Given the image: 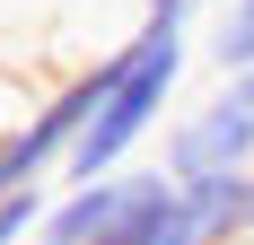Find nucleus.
<instances>
[{"instance_id": "1", "label": "nucleus", "mask_w": 254, "mask_h": 245, "mask_svg": "<svg viewBox=\"0 0 254 245\" xmlns=\"http://www.w3.org/2000/svg\"><path fill=\"white\" fill-rule=\"evenodd\" d=\"M184 61H193V18H140L131 26L123 44H114V88H105V105L88 114V131H79L70 158H62V184H97V175L131 167L140 140H149L158 122H167V105H176Z\"/></svg>"}, {"instance_id": "2", "label": "nucleus", "mask_w": 254, "mask_h": 245, "mask_svg": "<svg viewBox=\"0 0 254 245\" xmlns=\"http://www.w3.org/2000/svg\"><path fill=\"white\" fill-rule=\"evenodd\" d=\"M35 245H210L202 210L167 167H114L97 184H62Z\"/></svg>"}, {"instance_id": "3", "label": "nucleus", "mask_w": 254, "mask_h": 245, "mask_svg": "<svg viewBox=\"0 0 254 245\" xmlns=\"http://www.w3.org/2000/svg\"><path fill=\"white\" fill-rule=\"evenodd\" d=\"M158 167L193 184V175H254V70H219L202 105L167 122V158Z\"/></svg>"}, {"instance_id": "4", "label": "nucleus", "mask_w": 254, "mask_h": 245, "mask_svg": "<svg viewBox=\"0 0 254 245\" xmlns=\"http://www.w3.org/2000/svg\"><path fill=\"white\" fill-rule=\"evenodd\" d=\"M210 70H254V0H228V18L210 26Z\"/></svg>"}, {"instance_id": "5", "label": "nucleus", "mask_w": 254, "mask_h": 245, "mask_svg": "<svg viewBox=\"0 0 254 245\" xmlns=\"http://www.w3.org/2000/svg\"><path fill=\"white\" fill-rule=\"evenodd\" d=\"M44 210H53V184L9 193V201H0V245H35V237H44Z\"/></svg>"}, {"instance_id": "6", "label": "nucleus", "mask_w": 254, "mask_h": 245, "mask_svg": "<svg viewBox=\"0 0 254 245\" xmlns=\"http://www.w3.org/2000/svg\"><path fill=\"white\" fill-rule=\"evenodd\" d=\"M140 18H193V0H140Z\"/></svg>"}]
</instances>
